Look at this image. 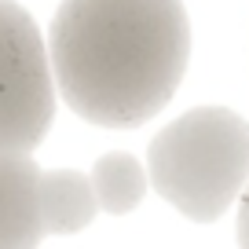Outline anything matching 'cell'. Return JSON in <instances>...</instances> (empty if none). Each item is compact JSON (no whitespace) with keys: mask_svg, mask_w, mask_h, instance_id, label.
Listing matches in <instances>:
<instances>
[{"mask_svg":"<svg viewBox=\"0 0 249 249\" xmlns=\"http://www.w3.org/2000/svg\"><path fill=\"white\" fill-rule=\"evenodd\" d=\"M191 59L183 0H62L48 66L55 92L103 128L143 124L176 95Z\"/></svg>","mask_w":249,"mask_h":249,"instance_id":"obj_1","label":"cell"},{"mask_svg":"<svg viewBox=\"0 0 249 249\" xmlns=\"http://www.w3.org/2000/svg\"><path fill=\"white\" fill-rule=\"evenodd\" d=\"M249 179V121L227 107H198L147 147V183L187 220L213 224Z\"/></svg>","mask_w":249,"mask_h":249,"instance_id":"obj_2","label":"cell"},{"mask_svg":"<svg viewBox=\"0 0 249 249\" xmlns=\"http://www.w3.org/2000/svg\"><path fill=\"white\" fill-rule=\"evenodd\" d=\"M55 121L48 44L33 15L0 0V154H33Z\"/></svg>","mask_w":249,"mask_h":249,"instance_id":"obj_3","label":"cell"},{"mask_svg":"<svg viewBox=\"0 0 249 249\" xmlns=\"http://www.w3.org/2000/svg\"><path fill=\"white\" fill-rule=\"evenodd\" d=\"M40 169L30 154H0V249H37L40 231Z\"/></svg>","mask_w":249,"mask_h":249,"instance_id":"obj_4","label":"cell"},{"mask_svg":"<svg viewBox=\"0 0 249 249\" xmlns=\"http://www.w3.org/2000/svg\"><path fill=\"white\" fill-rule=\"evenodd\" d=\"M37 202H40V231L44 234H77L99 213L92 179L77 169L40 172Z\"/></svg>","mask_w":249,"mask_h":249,"instance_id":"obj_5","label":"cell"},{"mask_svg":"<svg viewBox=\"0 0 249 249\" xmlns=\"http://www.w3.org/2000/svg\"><path fill=\"white\" fill-rule=\"evenodd\" d=\"M92 191H95V202L99 209H107L110 216H124L132 213L136 205L143 202L147 195V169L136 161L132 154L124 150H114V154H103L92 169Z\"/></svg>","mask_w":249,"mask_h":249,"instance_id":"obj_6","label":"cell"},{"mask_svg":"<svg viewBox=\"0 0 249 249\" xmlns=\"http://www.w3.org/2000/svg\"><path fill=\"white\" fill-rule=\"evenodd\" d=\"M234 202H238V227H234L238 249H249V179H246V187H242V195Z\"/></svg>","mask_w":249,"mask_h":249,"instance_id":"obj_7","label":"cell"}]
</instances>
